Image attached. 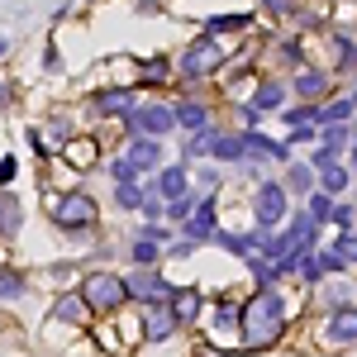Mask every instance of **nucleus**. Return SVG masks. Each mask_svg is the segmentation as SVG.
<instances>
[{"mask_svg":"<svg viewBox=\"0 0 357 357\" xmlns=\"http://www.w3.org/2000/svg\"><path fill=\"white\" fill-rule=\"evenodd\" d=\"M248 24H252V15H210V20H205L210 33H229V29H238V33H243Z\"/></svg>","mask_w":357,"mask_h":357,"instance_id":"25","label":"nucleus"},{"mask_svg":"<svg viewBox=\"0 0 357 357\" xmlns=\"http://www.w3.org/2000/svg\"><path fill=\"white\" fill-rule=\"evenodd\" d=\"M91 220H96V200L91 195H62L53 205V224H62V229H86Z\"/></svg>","mask_w":357,"mask_h":357,"instance_id":"6","label":"nucleus"},{"mask_svg":"<svg viewBox=\"0 0 357 357\" xmlns=\"http://www.w3.org/2000/svg\"><path fill=\"white\" fill-rule=\"evenodd\" d=\"M167 310H172L176 324L195 319V310H200V291H172V296H167Z\"/></svg>","mask_w":357,"mask_h":357,"instance_id":"14","label":"nucleus"},{"mask_svg":"<svg viewBox=\"0 0 357 357\" xmlns=\"http://www.w3.org/2000/svg\"><path fill=\"white\" fill-rule=\"evenodd\" d=\"M238 329H243V343H248V348H267V343H276V338H281V329H286V305H281V296H276L272 286H262V291L243 305Z\"/></svg>","mask_w":357,"mask_h":357,"instance_id":"1","label":"nucleus"},{"mask_svg":"<svg viewBox=\"0 0 357 357\" xmlns=\"http://www.w3.org/2000/svg\"><path fill=\"white\" fill-rule=\"evenodd\" d=\"M310 167H301V162H291V176H286V186H296V191H310Z\"/></svg>","mask_w":357,"mask_h":357,"instance_id":"31","label":"nucleus"},{"mask_svg":"<svg viewBox=\"0 0 357 357\" xmlns=\"http://www.w3.org/2000/svg\"><path fill=\"white\" fill-rule=\"evenodd\" d=\"M353 172H357V153H353Z\"/></svg>","mask_w":357,"mask_h":357,"instance_id":"40","label":"nucleus"},{"mask_svg":"<svg viewBox=\"0 0 357 357\" xmlns=\"http://www.w3.org/2000/svg\"><path fill=\"white\" fill-rule=\"evenodd\" d=\"M5 53H10V43H5V38H0V57H5Z\"/></svg>","mask_w":357,"mask_h":357,"instance_id":"38","label":"nucleus"},{"mask_svg":"<svg viewBox=\"0 0 357 357\" xmlns=\"http://www.w3.org/2000/svg\"><path fill=\"white\" fill-rule=\"evenodd\" d=\"M176 124H181V129H195V134H200V129H210V110H205V105H200V100H186V105H176Z\"/></svg>","mask_w":357,"mask_h":357,"instance_id":"18","label":"nucleus"},{"mask_svg":"<svg viewBox=\"0 0 357 357\" xmlns=\"http://www.w3.org/2000/svg\"><path fill=\"white\" fill-rule=\"evenodd\" d=\"M210 153L220 158V162H243V143H238V134H224L210 143Z\"/></svg>","mask_w":357,"mask_h":357,"instance_id":"22","label":"nucleus"},{"mask_svg":"<svg viewBox=\"0 0 357 357\" xmlns=\"http://www.w3.org/2000/svg\"><path fill=\"white\" fill-rule=\"evenodd\" d=\"M153 191L167 195V200L186 195V167H162V172H158V181H153Z\"/></svg>","mask_w":357,"mask_h":357,"instance_id":"13","label":"nucleus"},{"mask_svg":"<svg viewBox=\"0 0 357 357\" xmlns=\"http://www.w3.org/2000/svg\"><path fill=\"white\" fill-rule=\"evenodd\" d=\"M220 62H224L220 43H215V38H200V43H191V48H186V57H181V72H186V77H210Z\"/></svg>","mask_w":357,"mask_h":357,"instance_id":"7","label":"nucleus"},{"mask_svg":"<svg viewBox=\"0 0 357 357\" xmlns=\"http://www.w3.org/2000/svg\"><path fill=\"white\" fill-rule=\"evenodd\" d=\"M291 5H296V0H262L267 15H291Z\"/></svg>","mask_w":357,"mask_h":357,"instance_id":"36","label":"nucleus"},{"mask_svg":"<svg viewBox=\"0 0 357 357\" xmlns=\"http://www.w3.org/2000/svg\"><path fill=\"white\" fill-rule=\"evenodd\" d=\"M110 172H114V181H138V172H134L129 162H124V158H119V162H114Z\"/></svg>","mask_w":357,"mask_h":357,"instance_id":"35","label":"nucleus"},{"mask_svg":"<svg viewBox=\"0 0 357 357\" xmlns=\"http://www.w3.org/2000/svg\"><path fill=\"white\" fill-rule=\"evenodd\" d=\"M15 229H20V200L0 191V234H15Z\"/></svg>","mask_w":357,"mask_h":357,"instance_id":"24","label":"nucleus"},{"mask_svg":"<svg viewBox=\"0 0 357 357\" xmlns=\"http://www.w3.org/2000/svg\"><path fill=\"white\" fill-rule=\"evenodd\" d=\"M238 143H243V158H262V162H286L291 167V148L276 143V138H267V134H257V129H243Z\"/></svg>","mask_w":357,"mask_h":357,"instance_id":"8","label":"nucleus"},{"mask_svg":"<svg viewBox=\"0 0 357 357\" xmlns=\"http://www.w3.org/2000/svg\"><path fill=\"white\" fill-rule=\"evenodd\" d=\"M15 172H20L15 158H0V181H15Z\"/></svg>","mask_w":357,"mask_h":357,"instance_id":"37","label":"nucleus"},{"mask_svg":"<svg viewBox=\"0 0 357 357\" xmlns=\"http://www.w3.org/2000/svg\"><path fill=\"white\" fill-rule=\"evenodd\" d=\"M210 143H215V129H200V134H191V158H205V153H210Z\"/></svg>","mask_w":357,"mask_h":357,"instance_id":"32","label":"nucleus"},{"mask_svg":"<svg viewBox=\"0 0 357 357\" xmlns=\"http://www.w3.org/2000/svg\"><path fill=\"white\" fill-rule=\"evenodd\" d=\"M158 257H162V243H158L153 234H138V238H134V262H138V267H153Z\"/></svg>","mask_w":357,"mask_h":357,"instance_id":"21","label":"nucleus"},{"mask_svg":"<svg viewBox=\"0 0 357 357\" xmlns=\"http://www.w3.org/2000/svg\"><path fill=\"white\" fill-rule=\"evenodd\" d=\"M353 110H357V91H353Z\"/></svg>","mask_w":357,"mask_h":357,"instance_id":"39","label":"nucleus"},{"mask_svg":"<svg viewBox=\"0 0 357 357\" xmlns=\"http://www.w3.org/2000/svg\"><path fill=\"white\" fill-rule=\"evenodd\" d=\"M114 205H119V210H138V205H143L138 181H114Z\"/></svg>","mask_w":357,"mask_h":357,"instance_id":"27","label":"nucleus"},{"mask_svg":"<svg viewBox=\"0 0 357 357\" xmlns=\"http://www.w3.org/2000/svg\"><path fill=\"white\" fill-rule=\"evenodd\" d=\"M124 162L134 167V172H148V167H162V143H158V138H134V143L124 148Z\"/></svg>","mask_w":357,"mask_h":357,"instance_id":"10","label":"nucleus"},{"mask_svg":"<svg viewBox=\"0 0 357 357\" xmlns=\"http://www.w3.org/2000/svg\"><path fill=\"white\" fill-rule=\"evenodd\" d=\"M124 296H134V301H148V305H162L167 296H172V286H167V281L153 272V267H138L134 276H124Z\"/></svg>","mask_w":357,"mask_h":357,"instance_id":"5","label":"nucleus"},{"mask_svg":"<svg viewBox=\"0 0 357 357\" xmlns=\"http://www.w3.org/2000/svg\"><path fill=\"white\" fill-rule=\"evenodd\" d=\"M24 296V276L15 267H0V301H20Z\"/></svg>","mask_w":357,"mask_h":357,"instance_id":"26","label":"nucleus"},{"mask_svg":"<svg viewBox=\"0 0 357 357\" xmlns=\"http://www.w3.org/2000/svg\"><path fill=\"white\" fill-rule=\"evenodd\" d=\"M329 220L338 224L343 234H348V229H357V205H333V215H329Z\"/></svg>","mask_w":357,"mask_h":357,"instance_id":"29","label":"nucleus"},{"mask_svg":"<svg viewBox=\"0 0 357 357\" xmlns=\"http://www.w3.org/2000/svg\"><path fill=\"white\" fill-rule=\"evenodd\" d=\"M124 129H134L138 138H167L176 129V114L167 105H138V110L124 114Z\"/></svg>","mask_w":357,"mask_h":357,"instance_id":"4","label":"nucleus"},{"mask_svg":"<svg viewBox=\"0 0 357 357\" xmlns=\"http://www.w3.org/2000/svg\"><path fill=\"white\" fill-rule=\"evenodd\" d=\"M305 215H310L314 224H329V215H333V195L310 191V200H305Z\"/></svg>","mask_w":357,"mask_h":357,"instance_id":"23","label":"nucleus"},{"mask_svg":"<svg viewBox=\"0 0 357 357\" xmlns=\"http://www.w3.org/2000/svg\"><path fill=\"white\" fill-rule=\"evenodd\" d=\"M296 91H301L305 100L314 105V100H324V96H329V77H324V72H310V67H305L301 77H296Z\"/></svg>","mask_w":357,"mask_h":357,"instance_id":"17","label":"nucleus"},{"mask_svg":"<svg viewBox=\"0 0 357 357\" xmlns=\"http://www.w3.org/2000/svg\"><path fill=\"white\" fill-rule=\"evenodd\" d=\"M143 319H148V324H143V333H148V338H172V333H176V319H172L167 301H162V305H153Z\"/></svg>","mask_w":357,"mask_h":357,"instance_id":"12","label":"nucleus"},{"mask_svg":"<svg viewBox=\"0 0 357 357\" xmlns=\"http://www.w3.org/2000/svg\"><path fill=\"white\" fill-rule=\"evenodd\" d=\"M252 215H257V229H276V224H286V220H291L286 186H281V181H262L257 195H252Z\"/></svg>","mask_w":357,"mask_h":357,"instance_id":"2","label":"nucleus"},{"mask_svg":"<svg viewBox=\"0 0 357 357\" xmlns=\"http://www.w3.org/2000/svg\"><path fill=\"white\" fill-rule=\"evenodd\" d=\"M329 343H357V310H338L329 324H324Z\"/></svg>","mask_w":357,"mask_h":357,"instance_id":"11","label":"nucleus"},{"mask_svg":"<svg viewBox=\"0 0 357 357\" xmlns=\"http://www.w3.org/2000/svg\"><path fill=\"white\" fill-rule=\"evenodd\" d=\"M333 48H338V67H353V62H357V48L348 43V38H338Z\"/></svg>","mask_w":357,"mask_h":357,"instance_id":"34","label":"nucleus"},{"mask_svg":"<svg viewBox=\"0 0 357 357\" xmlns=\"http://www.w3.org/2000/svg\"><path fill=\"white\" fill-rule=\"evenodd\" d=\"M91 310H119V305L129 301L124 296V276H114V272H96V276H86V286L77 291Z\"/></svg>","mask_w":357,"mask_h":357,"instance_id":"3","label":"nucleus"},{"mask_svg":"<svg viewBox=\"0 0 357 357\" xmlns=\"http://www.w3.org/2000/svg\"><path fill=\"white\" fill-rule=\"evenodd\" d=\"M215 234H220V215H215V200L205 195V200H195L191 220H186V238L191 243H210Z\"/></svg>","mask_w":357,"mask_h":357,"instance_id":"9","label":"nucleus"},{"mask_svg":"<svg viewBox=\"0 0 357 357\" xmlns=\"http://www.w3.org/2000/svg\"><path fill=\"white\" fill-rule=\"evenodd\" d=\"M96 110L129 114V110H134V91H100V96H96Z\"/></svg>","mask_w":357,"mask_h":357,"instance_id":"20","label":"nucleus"},{"mask_svg":"<svg viewBox=\"0 0 357 357\" xmlns=\"http://www.w3.org/2000/svg\"><path fill=\"white\" fill-rule=\"evenodd\" d=\"M72 158H77V162H96V143H91V138H86V143H72Z\"/></svg>","mask_w":357,"mask_h":357,"instance_id":"33","label":"nucleus"},{"mask_svg":"<svg viewBox=\"0 0 357 357\" xmlns=\"http://www.w3.org/2000/svg\"><path fill=\"white\" fill-rule=\"evenodd\" d=\"M191 210H195V200H191V195H176L167 215H172V220H176V224H186V220H191Z\"/></svg>","mask_w":357,"mask_h":357,"instance_id":"30","label":"nucleus"},{"mask_svg":"<svg viewBox=\"0 0 357 357\" xmlns=\"http://www.w3.org/2000/svg\"><path fill=\"white\" fill-rule=\"evenodd\" d=\"M348 181H353V172H348V167L338 162V158L319 167V186H324V195H338V191H348Z\"/></svg>","mask_w":357,"mask_h":357,"instance_id":"15","label":"nucleus"},{"mask_svg":"<svg viewBox=\"0 0 357 357\" xmlns=\"http://www.w3.org/2000/svg\"><path fill=\"white\" fill-rule=\"evenodd\" d=\"M53 319H62V324H86V319H91V305H86L82 296H62V301L53 305Z\"/></svg>","mask_w":357,"mask_h":357,"instance_id":"16","label":"nucleus"},{"mask_svg":"<svg viewBox=\"0 0 357 357\" xmlns=\"http://www.w3.org/2000/svg\"><path fill=\"white\" fill-rule=\"evenodd\" d=\"M353 100H333V105H324V110H319V124H348V119H353Z\"/></svg>","mask_w":357,"mask_h":357,"instance_id":"28","label":"nucleus"},{"mask_svg":"<svg viewBox=\"0 0 357 357\" xmlns=\"http://www.w3.org/2000/svg\"><path fill=\"white\" fill-rule=\"evenodd\" d=\"M286 105V86L281 82H262L257 86V96H252V110L262 114V110H281Z\"/></svg>","mask_w":357,"mask_h":357,"instance_id":"19","label":"nucleus"}]
</instances>
